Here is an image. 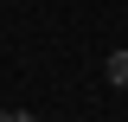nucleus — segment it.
I'll return each instance as SVG.
<instances>
[{
	"instance_id": "obj_1",
	"label": "nucleus",
	"mask_w": 128,
	"mask_h": 122,
	"mask_svg": "<svg viewBox=\"0 0 128 122\" xmlns=\"http://www.w3.org/2000/svg\"><path fill=\"white\" fill-rule=\"evenodd\" d=\"M102 71H109V84H122V90H128V51H109Z\"/></svg>"
},
{
	"instance_id": "obj_2",
	"label": "nucleus",
	"mask_w": 128,
	"mask_h": 122,
	"mask_svg": "<svg viewBox=\"0 0 128 122\" xmlns=\"http://www.w3.org/2000/svg\"><path fill=\"white\" fill-rule=\"evenodd\" d=\"M6 122H38V116H26V109H6Z\"/></svg>"
},
{
	"instance_id": "obj_3",
	"label": "nucleus",
	"mask_w": 128,
	"mask_h": 122,
	"mask_svg": "<svg viewBox=\"0 0 128 122\" xmlns=\"http://www.w3.org/2000/svg\"><path fill=\"white\" fill-rule=\"evenodd\" d=\"M0 122H6V109H0Z\"/></svg>"
}]
</instances>
